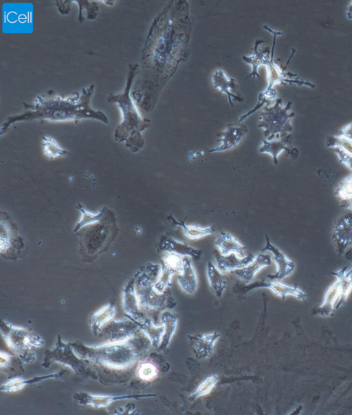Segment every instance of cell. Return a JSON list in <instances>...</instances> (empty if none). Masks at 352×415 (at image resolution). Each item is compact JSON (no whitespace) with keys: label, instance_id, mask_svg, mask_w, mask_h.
Instances as JSON below:
<instances>
[{"label":"cell","instance_id":"cell-28","mask_svg":"<svg viewBox=\"0 0 352 415\" xmlns=\"http://www.w3.org/2000/svg\"><path fill=\"white\" fill-rule=\"evenodd\" d=\"M340 297L338 280L336 279L325 291L322 304L314 311V315L327 317L333 314L335 304Z\"/></svg>","mask_w":352,"mask_h":415},{"label":"cell","instance_id":"cell-27","mask_svg":"<svg viewBox=\"0 0 352 415\" xmlns=\"http://www.w3.org/2000/svg\"><path fill=\"white\" fill-rule=\"evenodd\" d=\"M160 321L164 327V332L159 349L164 350L168 347L176 332L178 317L175 313L168 310H164L161 313Z\"/></svg>","mask_w":352,"mask_h":415},{"label":"cell","instance_id":"cell-10","mask_svg":"<svg viewBox=\"0 0 352 415\" xmlns=\"http://www.w3.org/2000/svg\"><path fill=\"white\" fill-rule=\"evenodd\" d=\"M139 327L130 318L112 320L107 323L98 334L106 343L123 341L137 335Z\"/></svg>","mask_w":352,"mask_h":415},{"label":"cell","instance_id":"cell-13","mask_svg":"<svg viewBox=\"0 0 352 415\" xmlns=\"http://www.w3.org/2000/svg\"><path fill=\"white\" fill-rule=\"evenodd\" d=\"M258 288H267L271 290L272 292L276 295L283 299H285L288 295L294 296L300 301H305L307 298V294L299 288L286 285L280 281L270 279L256 281L243 286L242 288H240V290L242 292L245 293L253 289Z\"/></svg>","mask_w":352,"mask_h":415},{"label":"cell","instance_id":"cell-43","mask_svg":"<svg viewBox=\"0 0 352 415\" xmlns=\"http://www.w3.org/2000/svg\"><path fill=\"white\" fill-rule=\"evenodd\" d=\"M12 362V357L3 352L1 351L0 352V367L1 369L6 368L9 367Z\"/></svg>","mask_w":352,"mask_h":415},{"label":"cell","instance_id":"cell-34","mask_svg":"<svg viewBox=\"0 0 352 415\" xmlns=\"http://www.w3.org/2000/svg\"><path fill=\"white\" fill-rule=\"evenodd\" d=\"M41 145L45 156L49 159H54L59 156H67L69 152L62 148L56 140L51 136H43Z\"/></svg>","mask_w":352,"mask_h":415},{"label":"cell","instance_id":"cell-35","mask_svg":"<svg viewBox=\"0 0 352 415\" xmlns=\"http://www.w3.org/2000/svg\"><path fill=\"white\" fill-rule=\"evenodd\" d=\"M78 3L79 8L78 16L77 20L79 23L84 22L83 12H85L87 19L89 20H94L99 14L100 7L96 1L92 0H78L74 1Z\"/></svg>","mask_w":352,"mask_h":415},{"label":"cell","instance_id":"cell-46","mask_svg":"<svg viewBox=\"0 0 352 415\" xmlns=\"http://www.w3.org/2000/svg\"><path fill=\"white\" fill-rule=\"evenodd\" d=\"M346 259L352 262V247H351L345 253H344Z\"/></svg>","mask_w":352,"mask_h":415},{"label":"cell","instance_id":"cell-20","mask_svg":"<svg viewBox=\"0 0 352 415\" xmlns=\"http://www.w3.org/2000/svg\"><path fill=\"white\" fill-rule=\"evenodd\" d=\"M177 279L183 292L189 295L196 292L198 286L197 275L189 257H183L182 270L178 273Z\"/></svg>","mask_w":352,"mask_h":415},{"label":"cell","instance_id":"cell-37","mask_svg":"<svg viewBox=\"0 0 352 415\" xmlns=\"http://www.w3.org/2000/svg\"><path fill=\"white\" fill-rule=\"evenodd\" d=\"M158 369L151 361L145 360L139 363L136 369V375L142 381H151L158 375Z\"/></svg>","mask_w":352,"mask_h":415},{"label":"cell","instance_id":"cell-6","mask_svg":"<svg viewBox=\"0 0 352 415\" xmlns=\"http://www.w3.org/2000/svg\"><path fill=\"white\" fill-rule=\"evenodd\" d=\"M0 330L7 345L25 363H32L36 361L34 348H40L44 340L28 329L13 325L1 320Z\"/></svg>","mask_w":352,"mask_h":415},{"label":"cell","instance_id":"cell-31","mask_svg":"<svg viewBox=\"0 0 352 415\" xmlns=\"http://www.w3.org/2000/svg\"><path fill=\"white\" fill-rule=\"evenodd\" d=\"M132 319L143 332L144 335L150 341L151 345L154 348H158L161 343L162 337L164 332L163 326H155L149 318H144L142 321L134 319L133 318L126 316Z\"/></svg>","mask_w":352,"mask_h":415},{"label":"cell","instance_id":"cell-1","mask_svg":"<svg viewBox=\"0 0 352 415\" xmlns=\"http://www.w3.org/2000/svg\"><path fill=\"white\" fill-rule=\"evenodd\" d=\"M95 85L75 92L72 96L63 97L53 90L36 96L32 103L23 102L24 111L8 117L0 129L1 135L8 131L16 123L29 121H74L76 125L82 119H94L109 125V120L104 112L95 110L90 106Z\"/></svg>","mask_w":352,"mask_h":415},{"label":"cell","instance_id":"cell-7","mask_svg":"<svg viewBox=\"0 0 352 415\" xmlns=\"http://www.w3.org/2000/svg\"><path fill=\"white\" fill-rule=\"evenodd\" d=\"M42 367L47 369L52 363H59L70 368L76 374L85 378L97 379L96 372L92 369L89 361L80 358L74 351L72 342L65 343L60 334L52 349L46 350L43 354Z\"/></svg>","mask_w":352,"mask_h":415},{"label":"cell","instance_id":"cell-30","mask_svg":"<svg viewBox=\"0 0 352 415\" xmlns=\"http://www.w3.org/2000/svg\"><path fill=\"white\" fill-rule=\"evenodd\" d=\"M167 219L173 226L181 227L184 235L190 240H197L215 232L214 226L201 227L198 225H188L186 223V220L179 221L171 213L168 215Z\"/></svg>","mask_w":352,"mask_h":415},{"label":"cell","instance_id":"cell-14","mask_svg":"<svg viewBox=\"0 0 352 415\" xmlns=\"http://www.w3.org/2000/svg\"><path fill=\"white\" fill-rule=\"evenodd\" d=\"M264 251H270L273 255L277 268L275 273L267 275L266 278L270 280L283 279L292 275L296 268V264L272 244L267 235H265V244L261 250V252Z\"/></svg>","mask_w":352,"mask_h":415},{"label":"cell","instance_id":"cell-16","mask_svg":"<svg viewBox=\"0 0 352 415\" xmlns=\"http://www.w3.org/2000/svg\"><path fill=\"white\" fill-rule=\"evenodd\" d=\"M248 129L245 125L239 123L228 124L227 128L217 134L221 142L218 147L209 149V153L224 151L236 147L248 134Z\"/></svg>","mask_w":352,"mask_h":415},{"label":"cell","instance_id":"cell-8","mask_svg":"<svg viewBox=\"0 0 352 415\" xmlns=\"http://www.w3.org/2000/svg\"><path fill=\"white\" fill-rule=\"evenodd\" d=\"M289 102L285 107L282 106V99L276 100L271 107L265 106L259 115L258 126L264 129L263 136L267 140L280 139L290 135L293 128L290 118L294 113H289L291 106Z\"/></svg>","mask_w":352,"mask_h":415},{"label":"cell","instance_id":"cell-3","mask_svg":"<svg viewBox=\"0 0 352 415\" xmlns=\"http://www.w3.org/2000/svg\"><path fill=\"white\" fill-rule=\"evenodd\" d=\"M148 341L135 335L130 339L87 345L81 341L72 342L75 353L80 358L106 368L123 370L132 367L149 348Z\"/></svg>","mask_w":352,"mask_h":415},{"label":"cell","instance_id":"cell-29","mask_svg":"<svg viewBox=\"0 0 352 415\" xmlns=\"http://www.w3.org/2000/svg\"><path fill=\"white\" fill-rule=\"evenodd\" d=\"M206 275L211 291L221 297L227 286L226 276L210 261L207 264Z\"/></svg>","mask_w":352,"mask_h":415},{"label":"cell","instance_id":"cell-33","mask_svg":"<svg viewBox=\"0 0 352 415\" xmlns=\"http://www.w3.org/2000/svg\"><path fill=\"white\" fill-rule=\"evenodd\" d=\"M266 41L257 39L255 42L254 52L252 56H243V60L252 65V72L249 74V76H252L254 78L256 76L260 78L259 74L258 73V67L260 65H266L269 61V50L265 49L261 52H258V46L261 43H265Z\"/></svg>","mask_w":352,"mask_h":415},{"label":"cell","instance_id":"cell-4","mask_svg":"<svg viewBox=\"0 0 352 415\" xmlns=\"http://www.w3.org/2000/svg\"><path fill=\"white\" fill-rule=\"evenodd\" d=\"M138 64L131 63L128 66L126 83L122 92L111 93L107 98L109 103H116L122 112V120L114 130V139L118 142H125L131 152L135 153L144 145L142 132L151 125V120L142 118L131 96L133 80L138 73Z\"/></svg>","mask_w":352,"mask_h":415},{"label":"cell","instance_id":"cell-2","mask_svg":"<svg viewBox=\"0 0 352 415\" xmlns=\"http://www.w3.org/2000/svg\"><path fill=\"white\" fill-rule=\"evenodd\" d=\"M78 209L82 216L74 231L79 238L80 253L87 262L89 259L93 261L106 251L116 238L118 232L116 215L107 207H102L97 213L87 211L80 204Z\"/></svg>","mask_w":352,"mask_h":415},{"label":"cell","instance_id":"cell-17","mask_svg":"<svg viewBox=\"0 0 352 415\" xmlns=\"http://www.w3.org/2000/svg\"><path fill=\"white\" fill-rule=\"evenodd\" d=\"M220 337V333L213 332L198 335L188 334L187 339L195 357L197 359L203 360L212 356L215 343Z\"/></svg>","mask_w":352,"mask_h":415},{"label":"cell","instance_id":"cell-26","mask_svg":"<svg viewBox=\"0 0 352 415\" xmlns=\"http://www.w3.org/2000/svg\"><path fill=\"white\" fill-rule=\"evenodd\" d=\"M65 371H59L45 375L36 376L28 379L19 378L12 379L1 385L0 390L4 392H14L21 390L27 385L35 384L47 379H60L63 376Z\"/></svg>","mask_w":352,"mask_h":415},{"label":"cell","instance_id":"cell-38","mask_svg":"<svg viewBox=\"0 0 352 415\" xmlns=\"http://www.w3.org/2000/svg\"><path fill=\"white\" fill-rule=\"evenodd\" d=\"M334 193L340 202L352 197V173L346 175L338 182L335 188Z\"/></svg>","mask_w":352,"mask_h":415},{"label":"cell","instance_id":"cell-11","mask_svg":"<svg viewBox=\"0 0 352 415\" xmlns=\"http://www.w3.org/2000/svg\"><path fill=\"white\" fill-rule=\"evenodd\" d=\"M331 240L338 255H343L352 247V212L340 216L334 222Z\"/></svg>","mask_w":352,"mask_h":415},{"label":"cell","instance_id":"cell-25","mask_svg":"<svg viewBox=\"0 0 352 415\" xmlns=\"http://www.w3.org/2000/svg\"><path fill=\"white\" fill-rule=\"evenodd\" d=\"M116 315L115 306L109 303L91 313L89 317V326L92 334L98 335L102 328L108 323Z\"/></svg>","mask_w":352,"mask_h":415},{"label":"cell","instance_id":"cell-40","mask_svg":"<svg viewBox=\"0 0 352 415\" xmlns=\"http://www.w3.org/2000/svg\"><path fill=\"white\" fill-rule=\"evenodd\" d=\"M183 257L173 253H164L162 261L164 265L175 270L177 273H179L183 264Z\"/></svg>","mask_w":352,"mask_h":415},{"label":"cell","instance_id":"cell-21","mask_svg":"<svg viewBox=\"0 0 352 415\" xmlns=\"http://www.w3.org/2000/svg\"><path fill=\"white\" fill-rule=\"evenodd\" d=\"M254 257L255 256L252 253H250L244 257H240L234 253L223 255L219 251L214 252L217 266L222 272H230L241 269L250 264Z\"/></svg>","mask_w":352,"mask_h":415},{"label":"cell","instance_id":"cell-45","mask_svg":"<svg viewBox=\"0 0 352 415\" xmlns=\"http://www.w3.org/2000/svg\"><path fill=\"white\" fill-rule=\"evenodd\" d=\"M340 207L346 211L352 212V197L346 201L340 202Z\"/></svg>","mask_w":352,"mask_h":415},{"label":"cell","instance_id":"cell-41","mask_svg":"<svg viewBox=\"0 0 352 415\" xmlns=\"http://www.w3.org/2000/svg\"><path fill=\"white\" fill-rule=\"evenodd\" d=\"M335 153L338 156V161L352 171V156L338 148H335Z\"/></svg>","mask_w":352,"mask_h":415},{"label":"cell","instance_id":"cell-36","mask_svg":"<svg viewBox=\"0 0 352 415\" xmlns=\"http://www.w3.org/2000/svg\"><path fill=\"white\" fill-rule=\"evenodd\" d=\"M177 271L164 264L161 265L160 275L154 284L155 289L160 293H164L171 286L172 277Z\"/></svg>","mask_w":352,"mask_h":415},{"label":"cell","instance_id":"cell-23","mask_svg":"<svg viewBox=\"0 0 352 415\" xmlns=\"http://www.w3.org/2000/svg\"><path fill=\"white\" fill-rule=\"evenodd\" d=\"M271 264V256L267 253H260L250 264L241 269L234 270V273L241 280L248 284L254 279L261 269Z\"/></svg>","mask_w":352,"mask_h":415},{"label":"cell","instance_id":"cell-5","mask_svg":"<svg viewBox=\"0 0 352 415\" xmlns=\"http://www.w3.org/2000/svg\"><path fill=\"white\" fill-rule=\"evenodd\" d=\"M161 270L158 264H148L135 275V291L140 306L148 310H164L171 309L176 302L166 290L158 292L154 288Z\"/></svg>","mask_w":352,"mask_h":415},{"label":"cell","instance_id":"cell-15","mask_svg":"<svg viewBox=\"0 0 352 415\" xmlns=\"http://www.w3.org/2000/svg\"><path fill=\"white\" fill-rule=\"evenodd\" d=\"M157 249L159 252L173 253L182 257H189L196 261H199L202 255L201 249L178 241L168 234H164L160 237L157 243Z\"/></svg>","mask_w":352,"mask_h":415},{"label":"cell","instance_id":"cell-42","mask_svg":"<svg viewBox=\"0 0 352 415\" xmlns=\"http://www.w3.org/2000/svg\"><path fill=\"white\" fill-rule=\"evenodd\" d=\"M55 2H56V5L57 7L58 11L59 12L60 14H61L63 15H67L70 12L72 1L57 0Z\"/></svg>","mask_w":352,"mask_h":415},{"label":"cell","instance_id":"cell-39","mask_svg":"<svg viewBox=\"0 0 352 415\" xmlns=\"http://www.w3.org/2000/svg\"><path fill=\"white\" fill-rule=\"evenodd\" d=\"M219 380L217 374H213L206 378L197 387L196 390L191 394L190 398L194 401L201 396H204L211 392Z\"/></svg>","mask_w":352,"mask_h":415},{"label":"cell","instance_id":"cell-9","mask_svg":"<svg viewBox=\"0 0 352 415\" xmlns=\"http://www.w3.org/2000/svg\"><path fill=\"white\" fill-rule=\"evenodd\" d=\"M263 28L269 32H270L274 36L272 58L270 59L269 63L266 65L268 69L269 85L265 91L259 94L258 101L257 105L254 107L253 109L249 111L244 115H242L239 118V123H242L243 121H244L248 117H249L254 112L260 109L264 104H269L271 100L276 96V92L272 88L274 84L281 82L282 81L288 82L286 79L284 78L285 75L283 74V72L278 69V66L274 63L273 60L276 38L278 35L283 34V32L274 31L266 25H264Z\"/></svg>","mask_w":352,"mask_h":415},{"label":"cell","instance_id":"cell-24","mask_svg":"<svg viewBox=\"0 0 352 415\" xmlns=\"http://www.w3.org/2000/svg\"><path fill=\"white\" fill-rule=\"evenodd\" d=\"M212 84L216 89H219L221 93L226 94L228 100L231 107H233L232 99L241 102L243 100L241 96L232 93L231 89H236V83L232 78H228L222 70H217L213 72Z\"/></svg>","mask_w":352,"mask_h":415},{"label":"cell","instance_id":"cell-32","mask_svg":"<svg viewBox=\"0 0 352 415\" xmlns=\"http://www.w3.org/2000/svg\"><path fill=\"white\" fill-rule=\"evenodd\" d=\"M346 268V267H344L331 273V275L338 280L340 288V297L335 307L336 309H338L346 301L352 290V267L348 270Z\"/></svg>","mask_w":352,"mask_h":415},{"label":"cell","instance_id":"cell-22","mask_svg":"<svg viewBox=\"0 0 352 415\" xmlns=\"http://www.w3.org/2000/svg\"><path fill=\"white\" fill-rule=\"evenodd\" d=\"M214 244L218 251L223 255L234 253L240 257L245 256L246 247L228 232L220 231L215 237Z\"/></svg>","mask_w":352,"mask_h":415},{"label":"cell","instance_id":"cell-12","mask_svg":"<svg viewBox=\"0 0 352 415\" xmlns=\"http://www.w3.org/2000/svg\"><path fill=\"white\" fill-rule=\"evenodd\" d=\"M155 396V394H124L118 396L96 395L85 392H78L74 394V400L79 405H91L94 408H101L109 406L111 403L124 400H139L142 398Z\"/></svg>","mask_w":352,"mask_h":415},{"label":"cell","instance_id":"cell-19","mask_svg":"<svg viewBox=\"0 0 352 415\" xmlns=\"http://www.w3.org/2000/svg\"><path fill=\"white\" fill-rule=\"evenodd\" d=\"M292 142V135L280 139L267 140L264 139L262 145L259 147L258 151L262 153L270 154L275 165L278 163V157L282 151H285L288 156L292 158H296L298 155L297 149L289 147L288 144Z\"/></svg>","mask_w":352,"mask_h":415},{"label":"cell","instance_id":"cell-44","mask_svg":"<svg viewBox=\"0 0 352 415\" xmlns=\"http://www.w3.org/2000/svg\"><path fill=\"white\" fill-rule=\"evenodd\" d=\"M125 412H131L132 414H135V412H136V410L134 409V407L132 408H130L128 405H126L124 407H119L116 409L114 410V412H113V414H125Z\"/></svg>","mask_w":352,"mask_h":415},{"label":"cell","instance_id":"cell-18","mask_svg":"<svg viewBox=\"0 0 352 415\" xmlns=\"http://www.w3.org/2000/svg\"><path fill=\"white\" fill-rule=\"evenodd\" d=\"M122 309L126 316L134 319L142 321L144 315L140 309V305L135 291V277L131 279L122 289Z\"/></svg>","mask_w":352,"mask_h":415}]
</instances>
